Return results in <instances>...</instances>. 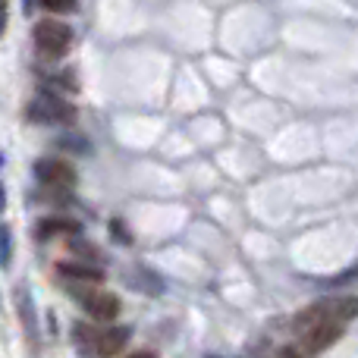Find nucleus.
<instances>
[{
	"label": "nucleus",
	"mask_w": 358,
	"mask_h": 358,
	"mask_svg": "<svg viewBox=\"0 0 358 358\" xmlns=\"http://www.w3.org/2000/svg\"><path fill=\"white\" fill-rule=\"evenodd\" d=\"M3 208H6V192H3V182H0V214H3Z\"/></svg>",
	"instance_id": "15"
},
{
	"label": "nucleus",
	"mask_w": 358,
	"mask_h": 358,
	"mask_svg": "<svg viewBox=\"0 0 358 358\" xmlns=\"http://www.w3.org/2000/svg\"><path fill=\"white\" fill-rule=\"evenodd\" d=\"M277 358H302V355H299L296 349H289V346H286V349H280V352H277Z\"/></svg>",
	"instance_id": "14"
},
{
	"label": "nucleus",
	"mask_w": 358,
	"mask_h": 358,
	"mask_svg": "<svg viewBox=\"0 0 358 358\" xmlns=\"http://www.w3.org/2000/svg\"><path fill=\"white\" fill-rule=\"evenodd\" d=\"M126 358H157L155 352H132V355H126Z\"/></svg>",
	"instance_id": "16"
},
{
	"label": "nucleus",
	"mask_w": 358,
	"mask_h": 358,
	"mask_svg": "<svg viewBox=\"0 0 358 358\" xmlns=\"http://www.w3.org/2000/svg\"><path fill=\"white\" fill-rule=\"evenodd\" d=\"M340 336H343L340 321H321V324H315V327L305 330V349H308L311 355H317V352H324V349L334 346Z\"/></svg>",
	"instance_id": "7"
},
{
	"label": "nucleus",
	"mask_w": 358,
	"mask_h": 358,
	"mask_svg": "<svg viewBox=\"0 0 358 358\" xmlns=\"http://www.w3.org/2000/svg\"><path fill=\"white\" fill-rule=\"evenodd\" d=\"M13 252H16V245H13V229L6 227V223H0V267L13 264Z\"/></svg>",
	"instance_id": "11"
},
{
	"label": "nucleus",
	"mask_w": 358,
	"mask_h": 358,
	"mask_svg": "<svg viewBox=\"0 0 358 358\" xmlns=\"http://www.w3.org/2000/svg\"><path fill=\"white\" fill-rule=\"evenodd\" d=\"M31 41H35V50L48 60H60V57L69 54L73 48V29L60 19H41L31 29Z\"/></svg>",
	"instance_id": "2"
},
{
	"label": "nucleus",
	"mask_w": 358,
	"mask_h": 358,
	"mask_svg": "<svg viewBox=\"0 0 358 358\" xmlns=\"http://www.w3.org/2000/svg\"><path fill=\"white\" fill-rule=\"evenodd\" d=\"M35 179L41 185H48V189H76V170L69 161H63V157H41V161H35Z\"/></svg>",
	"instance_id": "5"
},
{
	"label": "nucleus",
	"mask_w": 358,
	"mask_h": 358,
	"mask_svg": "<svg viewBox=\"0 0 358 358\" xmlns=\"http://www.w3.org/2000/svg\"><path fill=\"white\" fill-rule=\"evenodd\" d=\"M352 317H358V296H349V299H327V302H317L311 305V308H305L302 315L296 317V330H308L315 327V324L321 321H352Z\"/></svg>",
	"instance_id": "3"
},
{
	"label": "nucleus",
	"mask_w": 358,
	"mask_h": 358,
	"mask_svg": "<svg viewBox=\"0 0 358 358\" xmlns=\"http://www.w3.org/2000/svg\"><path fill=\"white\" fill-rule=\"evenodd\" d=\"M76 233H79V223L63 220V217H48V220H41V227H38V236H41L44 242L57 239V236H76Z\"/></svg>",
	"instance_id": "10"
},
{
	"label": "nucleus",
	"mask_w": 358,
	"mask_h": 358,
	"mask_svg": "<svg viewBox=\"0 0 358 358\" xmlns=\"http://www.w3.org/2000/svg\"><path fill=\"white\" fill-rule=\"evenodd\" d=\"M16 308H19V321H22V330L29 336V346L35 349L38 343V317H35V302L29 296V286H19L16 289Z\"/></svg>",
	"instance_id": "9"
},
{
	"label": "nucleus",
	"mask_w": 358,
	"mask_h": 358,
	"mask_svg": "<svg viewBox=\"0 0 358 358\" xmlns=\"http://www.w3.org/2000/svg\"><path fill=\"white\" fill-rule=\"evenodd\" d=\"M35 6H41L44 13H76L79 0H35Z\"/></svg>",
	"instance_id": "12"
},
{
	"label": "nucleus",
	"mask_w": 358,
	"mask_h": 358,
	"mask_svg": "<svg viewBox=\"0 0 358 358\" xmlns=\"http://www.w3.org/2000/svg\"><path fill=\"white\" fill-rule=\"evenodd\" d=\"M69 292H73V299L82 305V311H85L88 317H94V321H117L120 311H123V305H120V299L113 296V292L101 289V283H69Z\"/></svg>",
	"instance_id": "1"
},
{
	"label": "nucleus",
	"mask_w": 358,
	"mask_h": 358,
	"mask_svg": "<svg viewBox=\"0 0 358 358\" xmlns=\"http://www.w3.org/2000/svg\"><path fill=\"white\" fill-rule=\"evenodd\" d=\"M6 22H10V0H0V35L6 31Z\"/></svg>",
	"instance_id": "13"
},
{
	"label": "nucleus",
	"mask_w": 358,
	"mask_h": 358,
	"mask_svg": "<svg viewBox=\"0 0 358 358\" xmlns=\"http://www.w3.org/2000/svg\"><path fill=\"white\" fill-rule=\"evenodd\" d=\"M25 120L38 126H66L76 120V107L60 94H38L25 104Z\"/></svg>",
	"instance_id": "4"
},
{
	"label": "nucleus",
	"mask_w": 358,
	"mask_h": 358,
	"mask_svg": "<svg viewBox=\"0 0 358 358\" xmlns=\"http://www.w3.org/2000/svg\"><path fill=\"white\" fill-rule=\"evenodd\" d=\"M57 273L66 283H104V271L94 261H57Z\"/></svg>",
	"instance_id": "8"
},
{
	"label": "nucleus",
	"mask_w": 358,
	"mask_h": 358,
	"mask_svg": "<svg viewBox=\"0 0 358 358\" xmlns=\"http://www.w3.org/2000/svg\"><path fill=\"white\" fill-rule=\"evenodd\" d=\"M76 334H82V336H88V346L94 349L98 355H104V358H110V355H117L120 349L129 343V327H107V330H98V334H92V330H82V327H76Z\"/></svg>",
	"instance_id": "6"
}]
</instances>
